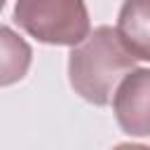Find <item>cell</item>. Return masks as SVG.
<instances>
[{"mask_svg":"<svg viewBox=\"0 0 150 150\" xmlns=\"http://www.w3.org/2000/svg\"><path fill=\"white\" fill-rule=\"evenodd\" d=\"M134 54L124 47L117 28L98 26L73 47L68 75L73 89L94 105L112 101L120 82L134 70Z\"/></svg>","mask_w":150,"mask_h":150,"instance_id":"6da1fadb","label":"cell"},{"mask_svg":"<svg viewBox=\"0 0 150 150\" xmlns=\"http://www.w3.org/2000/svg\"><path fill=\"white\" fill-rule=\"evenodd\" d=\"M117 35L134 59L150 61V0H124L117 16Z\"/></svg>","mask_w":150,"mask_h":150,"instance_id":"277c9868","label":"cell"},{"mask_svg":"<svg viewBox=\"0 0 150 150\" xmlns=\"http://www.w3.org/2000/svg\"><path fill=\"white\" fill-rule=\"evenodd\" d=\"M16 23L47 45H80L89 35L84 0H16Z\"/></svg>","mask_w":150,"mask_h":150,"instance_id":"7a4b0ae2","label":"cell"},{"mask_svg":"<svg viewBox=\"0 0 150 150\" xmlns=\"http://www.w3.org/2000/svg\"><path fill=\"white\" fill-rule=\"evenodd\" d=\"M30 61L28 45L16 38L9 28H2V84H12L14 80L23 77Z\"/></svg>","mask_w":150,"mask_h":150,"instance_id":"5b68a950","label":"cell"},{"mask_svg":"<svg viewBox=\"0 0 150 150\" xmlns=\"http://www.w3.org/2000/svg\"><path fill=\"white\" fill-rule=\"evenodd\" d=\"M117 124L131 136H150V70H131L112 96Z\"/></svg>","mask_w":150,"mask_h":150,"instance_id":"3957f363","label":"cell"},{"mask_svg":"<svg viewBox=\"0 0 150 150\" xmlns=\"http://www.w3.org/2000/svg\"><path fill=\"white\" fill-rule=\"evenodd\" d=\"M112 150H150V145H136V143H122V145H115Z\"/></svg>","mask_w":150,"mask_h":150,"instance_id":"8992f818","label":"cell"}]
</instances>
